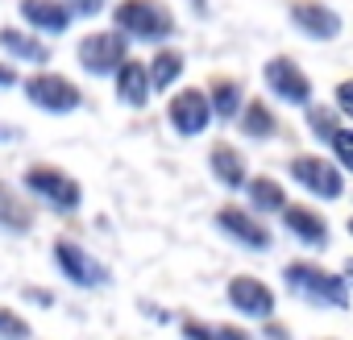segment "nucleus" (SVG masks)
Here are the masks:
<instances>
[{"instance_id":"7","label":"nucleus","mask_w":353,"mask_h":340,"mask_svg":"<svg viewBox=\"0 0 353 340\" xmlns=\"http://www.w3.org/2000/svg\"><path fill=\"white\" fill-rule=\"evenodd\" d=\"M26 187H30L34 195H42L46 204H54L59 212H75V208H79V200H83L79 183H75V179H67L63 170H50V166H34L30 175H26Z\"/></svg>"},{"instance_id":"30","label":"nucleus","mask_w":353,"mask_h":340,"mask_svg":"<svg viewBox=\"0 0 353 340\" xmlns=\"http://www.w3.org/2000/svg\"><path fill=\"white\" fill-rule=\"evenodd\" d=\"M9 83H17V75H13L5 63H0V87H9Z\"/></svg>"},{"instance_id":"17","label":"nucleus","mask_w":353,"mask_h":340,"mask_svg":"<svg viewBox=\"0 0 353 340\" xmlns=\"http://www.w3.org/2000/svg\"><path fill=\"white\" fill-rule=\"evenodd\" d=\"M245 195H250V204H254V212H287V191H283V183H274V179H250V187H245Z\"/></svg>"},{"instance_id":"16","label":"nucleus","mask_w":353,"mask_h":340,"mask_svg":"<svg viewBox=\"0 0 353 340\" xmlns=\"http://www.w3.org/2000/svg\"><path fill=\"white\" fill-rule=\"evenodd\" d=\"M208 162H212V175H216L221 187H229V191L250 187V179H245V158H241L233 145H212Z\"/></svg>"},{"instance_id":"10","label":"nucleus","mask_w":353,"mask_h":340,"mask_svg":"<svg viewBox=\"0 0 353 340\" xmlns=\"http://www.w3.org/2000/svg\"><path fill=\"white\" fill-rule=\"evenodd\" d=\"M229 303L250 315V319H274V290L262 282V278H250V274H237L229 282Z\"/></svg>"},{"instance_id":"1","label":"nucleus","mask_w":353,"mask_h":340,"mask_svg":"<svg viewBox=\"0 0 353 340\" xmlns=\"http://www.w3.org/2000/svg\"><path fill=\"white\" fill-rule=\"evenodd\" d=\"M283 278H287L291 295H299L312 307H336V311L349 307V282L328 274V270H320V266H312V262H291L283 270Z\"/></svg>"},{"instance_id":"32","label":"nucleus","mask_w":353,"mask_h":340,"mask_svg":"<svg viewBox=\"0 0 353 340\" xmlns=\"http://www.w3.org/2000/svg\"><path fill=\"white\" fill-rule=\"evenodd\" d=\"M266 336H274V340H291V336H287V328H266Z\"/></svg>"},{"instance_id":"33","label":"nucleus","mask_w":353,"mask_h":340,"mask_svg":"<svg viewBox=\"0 0 353 340\" xmlns=\"http://www.w3.org/2000/svg\"><path fill=\"white\" fill-rule=\"evenodd\" d=\"M345 282H349V290H353V262H345V274H341Z\"/></svg>"},{"instance_id":"24","label":"nucleus","mask_w":353,"mask_h":340,"mask_svg":"<svg viewBox=\"0 0 353 340\" xmlns=\"http://www.w3.org/2000/svg\"><path fill=\"white\" fill-rule=\"evenodd\" d=\"M307 125H312V133L320 137V141H328L341 125H336V104L332 108H320V104H307Z\"/></svg>"},{"instance_id":"15","label":"nucleus","mask_w":353,"mask_h":340,"mask_svg":"<svg viewBox=\"0 0 353 340\" xmlns=\"http://www.w3.org/2000/svg\"><path fill=\"white\" fill-rule=\"evenodd\" d=\"M150 92H154V79H150V67H141V63H125L121 71H117V100L121 104H129V108H141L145 100H150Z\"/></svg>"},{"instance_id":"19","label":"nucleus","mask_w":353,"mask_h":340,"mask_svg":"<svg viewBox=\"0 0 353 340\" xmlns=\"http://www.w3.org/2000/svg\"><path fill=\"white\" fill-rule=\"evenodd\" d=\"M274 129H279V125H274V116H270V108H266V104H258V100H254V104H245V108H241V133H245V137L266 141V137H274Z\"/></svg>"},{"instance_id":"21","label":"nucleus","mask_w":353,"mask_h":340,"mask_svg":"<svg viewBox=\"0 0 353 340\" xmlns=\"http://www.w3.org/2000/svg\"><path fill=\"white\" fill-rule=\"evenodd\" d=\"M208 100H212V112H216L221 120H233V116L241 112V87H237L233 79H216Z\"/></svg>"},{"instance_id":"4","label":"nucleus","mask_w":353,"mask_h":340,"mask_svg":"<svg viewBox=\"0 0 353 340\" xmlns=\"http://www.w3.org/2000/svg\"><path fill=\"white\" fill-rule=\"evenodd\" d=\"M262 79H266V87H270V96H274V100L295 104V108H307V104H312V79H307V75H303L287 54L270 59V63L262 67Z\"/></svg>"},{"instance_id":"14","label":"nucleus","mask_w":353,"mask_h":340,"mask_svg":"<svg viewBox=\"0 0 353 340\" xmlns=\"http://www.w3.org/2000/svg\"><path fill=\"white\" fill-rule=\"evenodd\" d=\"M21 17L42 34H63L71 25V9L63 0H21Z\"/></svg>"},{"instance_id":"12","label":"nucleus","mask_w":353,"mask_h":340,"mask_svg":"<svg viewBox=\"0 0 353 340\" xmlns=\"http://www.w3.org/2000/svg\"><path fill=\"white\" fill-rule=\"evenodd\" d=\"M216 229L229 233L237 245H245V249H254V253L270 249V233H266V224H258L245 208H221V212H216Z\"/></svg>"},{"instance_id":"25","label":"nucleus","mask_w":353,"mask_h":340,"mask_svg":"<svg viewBox=\"0 0 353 340\" xmlns=\"http://www.w3.org/2000/svg\"><path fill=\"white\" fill-rule=\"evenodd\" d=\"M328 149L336 153V166L353 175V129H336V133L328 137Z\"/></svg>"},{"instance_id":"3","label":"nucleus","mask_w":353,"mask_h":340,"mask_svg":"<svg viewBox=\"0 0 353 340\" xmlns=\"http://www.w3.org/2000/svg\"><path fill=\"white\" fill-rule=\"evenodd\" d=\"M291 179H295L303 191H312L316 200H341V195H345V179H341L336 162H328V158H320V153H299V158L291 162Z\"/></svg>"},{"instance_id":"26","label":"nucleus","mask_w":353,"mask_h":340,"mask_svg":"<svg viewBox=\"0 0 353 340\" xmlns=\"http://www.w3.org/2000/svg\"><path fill=\"white\" fill-rule=\"evenodd\" d=\"M0 336H5V340H30V323L21 315H13V311L0 307Z\"/></svg>"},{"instance_id":"9","label":"nucleus","mask_w":353,"mask_h":340,"mask_svg":"<svg viewBox=\"0 0 353 340\" xmlns=\"http://www.w3.org/2000/svg\"><path fill=\"white\" fill-rule=\"evenodd\" d=\"M291 25L312 42H332L341 34V17L328 5H320V0H295L291 5Z\"/></svg>"},{"instance_id":"22","label":"nucleus","mask_w":353,"mask_h":340,"mask_svg":"<svg viewBox=\"0 0 353 340\" xmlns=\"http://www.w3.org/2000/svg\"><path fill=\"white\" fill-rule=\"evenodd\" d=\"M0 224H5V229H30L34 224V216L21 208V200L5 183H0Z\"/></svg>"},{"instance_id":"29","label":"nucleus","mask_w":353,"mask_h":340,"mask_svg":"<svg viewBox=\"0 0 353 340\" xmlns=\"http://www.w3.org/2000/svg\"><path fill=\"white\" fill-rule=\"evenodd\" d=\"M26 299H34L38 307H50V303H54V299H50L46 290H38V286H34V290H26Z\"/></svg>"},{"instance_id":"23","label":"nucleus","mask_w":353,"mask_h":340,"mask_svg":"<svg viewBox=\"0 0 353 340\" xmlns=\"http://www.w3.org/2000/svg\"><path fill=\"white\" fill-rule=\"evenodd\" d=\"M183 336L188 340H250L241 328H225V323H183Z\"/></svg>"},{"instance_id":"2","label":"nucleus","mask_w":353,"mask_h":340,"mask_svg":"<svg viewBox=\"0 0 353 340\" xmlns=\"http://www.w3.org/2000/svg\"><path fill=\"white\" fill-rule=\"evenodd\" d=\"M112 17H117V30L137 42H162L174 34V17L162 0H121Z\"/></svg>"},{"instance_id":"8","label":"nucleus","mask_w":353,"mask_h":340,"mask_svg":"<svg viewBox=\"0 0 353 340\" xmlns=\"http://www.w3.org/2000/svg\"><path fill=\"white\" fill-rule=\"evenodd\" d=\"M79 63L88 75H117L129 59H125V38L121 34H88L79 42Z\"/></svg>"},{"instance_id":"31","label":"nucleus","mask_w":353,"mask_h":340,"mask_svg":"<svg viewBox=\"0 0 353 340\" xmlns=\"http://www.w3.org/2000/svg\"><path fill=\"white\" fill-rule=\"evenodd\" d=\"M13 137H21V133H17L13 125H0V141H13Z\"/></svg>"},{"instance_id":"34","label":"nucleus","mask_w":353,"mask_h":340,"mask_svg":"<svg viewBox=\"0 0 353 340\" xmlns=\"http://www.w3.org/2000/svg\"><path fill=\"white\" fill-rule=\"evenodd\" d=\"M345 229H349V237H353V216H349V224H345Z\"/></svg>"},{"instance_id":"20","label":"nucleus","mask_w":353,"mask_h":340,"mask_svg":"<svg viewBox=\"0 0 353 340\" xmlns=\"http://www.w3.org/2000/svg\"><path fill=\"white\" fill-rule=\"evenodd\" d=\"M179 75H183V54H179V50H162V54H154V63H150L154 92H166Z\"/></svg>"},{"instance_id":"6","label":"nucleus","mask_w":353,"mask_h":340,"mask_svg":"<svg viewBox=\"0 0 353 340\" xmlns=\"http://www.w3.org/2000/svg\"><path fill=\"white\" fill-rule=\"evenodd\" d=\"M166 116H170V129L179 137H200L216 112H212V100L200 87H188V92H179L166 104Z\"/></svg>"},{"instance_id":"28","label":"nucleus","mask_w":353,"mask_h":340,"mask_svg":"<svg viewBox=\"0 0 353 340\" xmlns=\"http://www.w3.org/2000/svg\"><path fill=\"white\" fill-rule=\"evenodd\" d=\"M71 13H79V17H96V13H100V0H71Z\"/></svg>"},{"instance_id":"13","label":"nucleus","mask_w":353,"mask_h":340,"mask_svg":"<svg viewBox=\"0 0 353 340\" xmlns=\"http://www.w3.org/2000/svg\"><path fill=\"white\" fill-rule=\"evenodd\" d=\"M283 224H287V233H291L295 241H303L307 249H324V245H328V224H324V216L312 212V208H303V204H287Z\"/></svg>"},{"instance_id":"11","label":"nucleus","mask_w":353,"mask_h":340,"mask_svg":"<svg viewBox=\"0 0 353 340\" xmlns=\"http://www.w3.org/2000/svg\"><path fill=\"white\" fill-rule=\"evenodd\" d=\"M54 262H59V270L67 274V282H75V286H104L108 282V274H104V266L96 262V257H88L79 245H71V241H59L54 245Z\"/></svg>"},{"instance_id":"5","label":"nucleus","mask_w":353,"mask_h":340,"mask_svg":"<svg viewBox=\"0 0 353 340\" xmlns=\"http://www.w3.org/2000/svg\"><path fill=\"white\" fill-rule=\"evenodd\" d=\"M26 100L34 108H42V112H59V116L75 112L83 104L79 87L71 79H63V75H34V79H26Z\"/></svg>"},{"instance_id":"18","label":"nucleus","mask_w":353,"mask_h":340,"mask_svg":"<svg viewBox=\"0 0 353 340\" xmlns=\"http://www.w3.org/2000/svg\"><path fill=\"white\" fill-rule=\"evenodd\" d=\"M0 46H5L13 59H21V63H46L50 59V50L42 42H34L30 34H21V30H0Z\"/></svg>"},{"instance_id":"27","label":"nucleus","mask_w":353,"mask_h":340,"mask_svg":"<svg viewBox=\"0 0 353 340\" xmlns=\"http://www.w3.org/2000/svg\"><path fill=\"white\" fill-rule=\"evenodd\" d=\"M332 104H336V112H341V116H349V120H353V79L336 83V92H332Z\"/></svg>"}]
</instances>
